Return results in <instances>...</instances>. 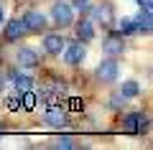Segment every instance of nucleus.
I'll list each match as a JSON object with an SVG mask.
<instances>
[{"instance_id":"f257e3e1","label":"nucleus","mask_w":153,"mask_h":150,"mask_svg":"<svg viewBox=\"0 0 153 150\" xmlns=\"http://www.w3.org/2000/svg\"><path fill=\"white\" fill-rule=\"evenodd\" d=\"M51 18H54V23L59 28H66V26H71V21H74V8L66 5V3H54Z\"/></svg>"},{"instance_id":"f03ea898","label":"nucleus","mask_w":153,"mask_h":150,"mask_svg":"<svg viewBox=\"0 0 153 150\" xmlns=\"http://www.w3.org/2000/svg\"><path fill=\"white\" fill-rule=\"evenodd\" d=\"M117 74H120V66H117V61H112V59L100 61V66H97V79H100V81H105V84H112V81H117Z\"/></svg>"},{"instance_id":"7ed1b4c3","label":"nucleus","mask_w":153,"mask_h":150,"mask_svg":"<svg viewBox=\"0 0 153 150\" xmlns=\"http://www.w3.org/2000/svg\"><path fill=\"white\" fill-rule=\"evenodd\" d=\"M23 26H26V31H33V33H41L46 28V16L38 10H28L26 16H23Z\"/></svg>"},{"instance_id":"20e7f679","label":"nucleus","mask_w":153,"mask_h":150,"mask_svg":"<svg viewBox=\"0 0 153 150\" xmlns=\"http://www.w3.org/2000/svg\"><path fill=\"white\" fill-rule=\"evenodd\" d=\"M84 59H87V48H84V43H71V46L64 51V61L71 64V66L82 64Z\"/></svg>"},{"instance_id":"39448f33","label":"nucleus","mask_w":153,"mask_h":150,"mask_svg":"<svg viewBox=\"0 0 153 150\" xmlns=\"http://www.w3.org/2000/svg\"><path fill=\"white\" fill-rule=\"evenodd\" d=\"M102 51L107 56H120L123 51H125V41H123L120 36H107L102 41Z\"/></svg>"},{"instance_id":"423d86ee","label":"nucleus","mask_w":153,"mask_h":150,"mask_svg":"<svg viewBox=\"0 0 153 150\" xmlns=\"http://www.w3.org/2000/svg\"><path fill=\"white\" fill-rule=\"evenodd\" d=\"M38 54L33 51V48H21L18 51V66H23V69H33V66H38Z\"/></svg>"},{"instance_id":"0eeeda50","label":"nucleus","mask_w":153,"mask_h":150,"mask_svg":"<svg viewBox=\"0 0 153 150\" xmlns=\"http://www.w3.org/2000/svg\"><path fill=\"white\" fill-rule=\"evenodd\" d=\"M125 130H130V132H143V130H148V117H143V115H128L125 117Z\"/></svg>"},{"instance_id":"6e6552de","label":"nucleus","mask_w":153,"mask_h":150,"mask_svg":"<svg viewBox=\"0 0 153 150\" xmlns=\"http://www.w3.org/2000/svg\"><path fill=\"white\" fill-rule=\"evenodd\" d=\"M23 33H26V26H23L21 18H18V21H8V26H5V41H18Z\"/></svg>"},{"instance_id":"1a4fd4ad","label":"nucleus","mask_w":153,"mask_h":150,"mask_svg":"<svg viewBox=\"0 0 153 150\" xmlns=\"http://www.w3.org/2000/svg\"><path fill=\"white\" fill-rule=\"evenodd\" d=\"M44 46H46V51H49V54H61V51H64V38L59 36V33H49V36L44 38Z\"/></svg>"},{"instance_id":"9d476101","label":"nucleus","mask_w":153,"mask_h":150,"mask_svg":"<svg viewBox=\"0 0 153 150\" xmlns=\"http://www.w3.org/2000/svg\"><path fill=\"white\" fill-rule=\"evenodd\" d=\"M46 122H49L51 127H64L66 125V115L61 112V109H49V112H46Z\"/></svg>"},{"instance_id":"9b49d317","label":"nucleus","mask_w":153,"mask_h":150,"mask_svg":"<svg viewBox=\"0 0 153 150\" xmlns=\"http://www.w3.org/2000/svg\"><path fill=\"white\" fill-rule=\"evenodd\" d=\"M94 21H100L102 26L112 23V8H110V5H97V8H94Z\"/></svg>"},{"instance_id":"f8f14e48","label":"nucleus","mask_w":153,"mask_h":150,"mask_svg":"<svg viewBox=\"0 0 153 150\" xmlns=\"http://www.w3.org/2000/svg\"><path fill=\"white\" fill-rule=\"evenodd\" d=\"M151 21H153V18H151V8H143V10H140V16H138L135 18V26H138V31H151Z\"/></svg>"},{"instance_id":"ddd939ff","label":"nucleus","mask_w":153,"mask_h":150,"mask_svg":"<svg viewBox=\"0 0 153 150\" xmlns=\"http://www.w3.org/2000/svg\"><path fill=\"white\" fill-rule=\"evenodd\" d=\"M76 36L82 38V41H92V38H94V28H92V23H89V21H82L79 26H76Z\"/></svg>"},{"instance_id":"4468645a","label":"nucleus","mask_w":153,"mask_h":150,"mask_svg":"<svg viewBox=\"0 0 153 150\" xmlns=\"http://www.w3.org/2000/svg\"><path fill=\"white\" fill-rule=\"evenodd\" d=\"M125 99H135L138 94H140V86H138V81H123V92H120Z\"/></svg>"},{"instance_id":"2eb2a0df","label":"nucleus","mask_w":153,"mask_h":150,"mask_svg":"<svg viewBox=\"0 0 153 150\" xmlns=\"http://www.w3.org/2000/svg\"><path fill=\"white\" fill-rule=\"evenodd\" d=\"M13 81H16L18 92H26V89H31V86H33V79H31V76H26V74H13Z\"/></svg>"},{"instance_id":"dca6fc26","label":"nucleus","mask_w":153,"mask_h":150,"mask_svg":"<svg viewBox=\"0 0 153 150\" xmlns=\"http://www.w3.org/2000/svg\"><path fill=\"white\" fill-rule=\"evenodd\" d=\"M138 26H135V18H123L120 21V33L123 36H130V33H135Z\"/></svg>"},{"instance_id":"f3484780","label":"nucleus","mask_w":153,"mask_h":150,"mask_svg":"<svg viewBox=\"0 0 153 150\" xmlns=\"http://www.w3.org/2000/svg\"><path fill=\"white\" fill-rule=\"evenodd\" d=\"M36 102H38V97L33 94L31 89L23 92V107H26V109H33V107H36Z\"/></svg>"},{"instance_id":"a211bd4d","label":"nucleus","mask_w":153,"mask_h":150,"mask_svg":"<svg viewBox=\"0 0 153 150\" xmlns=\"http://www.w3.org/2000/svg\"><path fill=\"white\" fill-rule=\"evenodd\" d=\"M54 145H56V148H74V140H71V137H56Z\"/></svg>"},{"instance_id":"6ab92c4d","label":"nucleus","mask_w":153,"mask_h":150,"mask_svg":"<svg viewBox=\"0 0 153 150\" xmlns=\"http://www.w3.org/2000/svg\"><path fill=\"white\" fill-rule=\"evenodd\" d=\"M71 8H76V10H89V0H74V3H71Z\"/></svg>"},{"instance_id":"aec40b11","label":"nucleus","mask_w":153,"mask_h":150,"mask_svg":"<svg viewBox=\"0 0 153 150\" xmlns=\"http://www.w3.org/2000/svg\"><path fill=\"white\" fill-rule=\"evenodd\" d=\"M18 107H21L18 99H16V97H10V99H8V109H18Z\"/></svg>"},{"instance_id":"412c9836","label":"nucleus","mask_w":153,"mask_h":150,"mask_svg":"<svg viewBox=\"0 0 153 150\" xmlns=\"http://www.w3.org/2000/svg\"><path fill=\"white\" fill-rule=\"evenodd\" d=\"M138 5L140 8H151V0H138Z\"/></svg>"},{"instance_id":"4be33fe9","label":"nucleus","mask_w":153,"mask_h":150,"mask_svg":"<svg viewBox=\"0 0 153 150\" xmlns=\"http://www.w3.org/2000/svg\"><path fill=\"white\" fill-rule=\"evenodd\" d=\"M3 86H5V76L0 74V89H3Z\"/></svg>"},{"instance_id":"5701e85b","label":"nucleus","mask_w":153,"mask_h":150,"mask_svg":"<svg viewBox=\"0 0 153 150\" xmlns=\"http://www.w3.org/2000/svg\"><path fill=\"white\" fill-rule=\"evenodd\" d=\"M3 21H5V13H3V8H0V23H3Z\"/></svg>"}]
</instances>
